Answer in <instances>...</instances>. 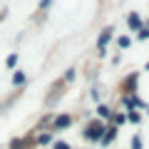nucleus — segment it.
<instances>
[{
    "label": "nucleus",
    "mask_w": 149,
    "mask_h": 149,
    "mask_svg": "<svg viewBox=\"0 0 149 149\" xmlns=\"http://www.w3.org/2000/svg\"><path fill=\"white\" fill-rule=\"evenodd\" d=\"M137 40H149V25H144L142 30L137 32Z\"/></svg>",
    "instance_id": "nucleus-17"
},
{
    "label": "nucleus",
    "mask_w": 149,
    "mask_h": 149,
    "mask_svg": "<svg viewBox=\"0 0 149 149\" xmlns=\"http://www.w3.org/2000/svg\"><path fill=\"white\" fill-rule=\"evenodd\" d=\"M137 87H139V72L127 74V77H124V82H122V90L127 92V95H137Z\"/></svg>",
    "instance_id": "nucleus-3"
},
{
    "label": "nucleus",
    "mask_w": 149,
    "mask_h": 149,
    "mask_svg": "<svg viewBox=\"0 0 149 149\" xmlns=\"http://www.w3.org/2000/svg\"><path fill=\"white\" fill-rule=\"evenodd\" d=\"M147 114H149V107H147Z\"/></svg>",
    "instance_id": "nucleus-22"
},
{
    "label": "nucleus",
    "mask_w": 149,
    "mask_h": 149,
    "mask_svg": "<svg viewBox=\"0 0 149 149\" xmlns=\"http://www.w3.org/2000/svg\"><path fill=\"white\" fill-rule=\"evenodd\" d=\"M50 142H52V132H42L40 137H37V144H42V147L50 144Z\"/></svg>",
    "instance_id": "nucleus-15"
},
{
    "label": "nucleus",
    "mask_w": 149,
    "mask_h": 149,
    "mask_svg": "<svg viewBox=\"0 0 149 149\" xmlns=\"http://www.w3.org/2000/svg\"><path fill=\"white\" fill-rule=\"evenodd\" d=\"M52 149H72L67 142H62V139H57V142H52Z\"/></svg>",
    "instance_id": "nucleus-18"
},
{
    "label": "nucleus",
    "mask_w": 149,
    "mask_h": 149,
    "mask_svg": "<svg viewBox=\"0 0 149 149\" xmlns=\"http://www.w3.org/2000/svg\"><path fill=\"white\" fill-rule=\"evenodd\" d=\"M67 127H72V114H57V117H52V132H62Z\"/></svg>",
    "instance_id": "nucleus-4"
},
{
    "label": "nucleus",
    "mask_w": 149,
    "mask_h": 149,
    "mask_svg": "<svg viewBox=\"0 0 149 149\" xmlns=\"http://www.w3.org/2000/svg\"><path fill=\"white\" fill-rule=\"evenodd\" d=\"M112 119H114V127H122L127 122V112H117V114H112Z\"/></svg>",
    "instance_id": "nucleus-13"
},
{
    "label": "nucleus",
    "mask_w": 149,
    "mask_h": 149,
    "mask_svg": "<svg viewBox=\"0 0 149 149\" xmlns=\"http://www.w3.org/2000/svg\"><path fill=\"white\" fill-rule=\"evenodd\" d=\"M127 25H129V30H134V32L142 30L144 22H142V17H139V13H129L127 15Z\"/></svg>",
    "instance_id": "nucleus-7"
},
{
    "label": "nucleus",
    "mask_w": 149,
    "mask_h": 149,
    "mask_svg": "<svg viewBox=\"0 0 149 149\" xmlns=\"http://www.w3.org/2000/svg\"><path fill=\"white\" fill-rule=\"evenodd\" d=\"M52 3H55V0H40V10L45 13V10H47L50 5H52Z\"/></svg>",
    "instance_id": "nucleus-20"
},
{
    "label": "nucleus",
    "mask_w": 149,
    "mask_h": 149,
    "mask_svg": "<svg viewBox=\"0 0 149 149\" xmlns=\"http://www.w3.org/2000/svg\"><path fill=\"white\" fill-rule=\"evenodd\" d=\"M129 45H132V37H129V35H119L117 37V47L119 50H127Z\"/></svg>",
    "instance_id": "nucleus-12"
},
{
    "label": "nucleus",
    "mask_w": 149,
    "mask_h": 149,
    "mask_svg": "<svg viewBox=\"0 0 149 149\" xmlns=\"http://www.w3.org/2000/svg\"><path fill=\"white\" fill-rule=\"evenodd\" d=\"M132 149H142V137H139V134L132 137Z\"/></svg>",
    "instance_id": "nucleus-19"
},
{
    "label": "nucleus",
    "mask_w": 149,
    "mask_h": 149,
    "mask_svg": "<svg viewBox=\"0 0 149 149\" xmlns=\"http://www.w3.org/2000/svg\"><path fill=\"white\" fill-rule=\"evenodd\" d=\"M127 122H132V124H139V122H142L139 109H127Z\"/></svg>",
    "instance_id": "nucleus-11"
},
{
    "label": "nucleus",
    "mask_w": 149,
    "mask_h": 149,
    "mask_svg": "<svg viewBox=\"0 0 149 149\" xmlns=\"http://www.w3.org/2000/svg\"><path fill=\"white\" fill-rule=\"evenodd\" d=\"M32 147V137H17L10 142V149H30Z\"/></svg>",
    "instance_id": "nucleus-8"
},
{
    "label": "nucleus",
    "mask_w": 149,
    "mask_h": 149,
    "mask_svg": "<svg viewBox=\"0 0 149 149\" xmlns=\"http://www.w3.org/2000/svg\"><path fill=\"white\" fill-rule=\"evenodd\" d=\"M15 65H17V55L10 52V55L5 57V67H8V70H15Z\"/></svg>",
    "instance_id": "nucleus-14"
},
{
    "label": "nucleus",
    "mask_w": 149,
    "mask_h": 149,
    "mask_svg": "<svg viewBox=\"0 0 149 149\" xmlns=\"http://www.w3.org/2000/svg\"><path fill=\"white\" fill-rule=\"evenodd\" d=\"M147 70H149V62H147Z\"/></svg>",
    "instance_id": "nucleus-23"
},
{
    "label": "nucleus",
    "mask_w": 149,
    "mask_h": 149,
    "mask_svg": "<svg viewBox=\"0 0 149 149\" xmlns=\"http://www.w3.org/2000/svg\"><path fill=\"white\" fill-rule=\"evenodd\" d=\"M97 114H100V119H112V114H114V112H112L107 104H97Z\"/></svg>",
    "instance_id": "nucleus-10"
},
{
    "label": "nucleus",
    "mask_w": 149,
    "mask_h": 149,
    "mask_svg": "<svg viewBox=\"0 0 149 149\" xmlns=\"http://www.w3.org/2000/svg\"><path fill=\"white\" fill-rule=\"evenodd\" d=\"M114 139H117V127H114V124H109V127L104 129V134H102L100 144H102V147H109V144L114 142Z\"/></svg>",
    "instance_id": "nucleus-6"
},
{
    "label": "nucleus",
    "mask_w": 149,
    "mask_h": 149,
    "mask_svg": "<svg viewBox=\"0 0 149 149\" xmlns=\"http://www.w3.org/2000/svg\"><path fill=\"white\" fill-rule=\"evenodd\" d=\"M122 107H124V109H142V107H144V102L139 100L137 95H132V97H129V95H124V97H122Z\"/></svg>",
    "instance_id": "nucleus-5"
},
{
    "label": "nucleus",
    "mask_w": 149,
    "mask_h": 149,
    "mask_svg": "<svg viewBox=\"0 0 149 149\" xmlns=\"http://www.w3.org/2000/svg\"><path fill=\"white\" fill-rule=\"evenodd\" d=\"M104 129H107V124L102 122V119H92V122L85 127L82 137H85L87 142H100V139H102V134H104Z\"/></svg>",
    "instance_id": "nucleus-1"
},
{
    "label": "nucleus",
    "mask_w": 149,
    "mask_h": 149,
    "mask_svg": "<svg viewBox=\"0 0 149 149\" xmlns=\"http://www.w3.org/2000/svg\"><path fill=\"white\" fill-rule=\"evenodd\" d=\"M27 82V72H22V70H15L13 72V87H20Z\"/></svg>",
    "instance_id": "nucleus-9"
},
{
    "label": "nucleus",
    "mask_w": 149,
    "mask_h": 149,
    "mask_svg": "<svg viewBox=\"0 0 149 149\" xmlns=\"http://www.w3.org/2000/svg\"><path fill=\"white\" fill-rule=\"evenodd\" d=\"M5 15H8V13H5V10H3V13H0V22H3V20H5Z\"/></svg>",
    "instance_id": "nucleus-21"
},
{
    "label": "nucleus",
    "mask_w": 149,
    "mask_h": 149,
    "mask_svg": "<svg viewBox=\"0 0 149 149\" xmlns=\"http://www.w3.org/2000/svg\"><path fill=\"white\" fill-rule=\"evenodd\" d=\"M112 35H114V27H112V25H107L104 30L100 32V37H97V50H100V57H104V52H107V42L112 40Z\"/></svg>",
    "instance_id": "nucleus-2"
},
{
    "label": "nucleus",
    "mask_w": 149,
    "mask_h": 149,
    "mask_svg": "<svg viewBox=\"0 0 149 149\" xmlns=\"http://www.w3.org/2000/svg\"><path fill=\"white\" fill-rule=\"evenodd\" d=\"M74 74H77V72H74V67H70L67 72H65V77H62V82H65V85H67V82H74Z\"/></svg>",
    "instance_id": "nucleus-16"
}]
</instances>
